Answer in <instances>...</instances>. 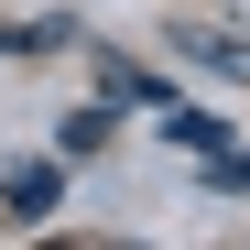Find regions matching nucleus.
Here are the masks:
<instances>
[{
  "label": "nucleus",
  "instance_id": "obj_2",
  "mask_svg": "<svg viewBox=\"0 0 250 250\" xmlns=\"http://www.w3.org/2000/svg\"><path fill=\"white\" fill-rule=\"evenodd\" d=\"M44 207H55V174H44V163H33V174H11V218H44Z\"/></svg>",
  "mask_w": 250,
  "mask_h": 250
},
{
  "label": "nucleus",
  "instance_id": "obj_1",
  "mask_svg": "<svg viewBox=\"0 0 250 250\" xmlns=\"http://www.w3.org/2000/svg\"><path fill=\"white\" fill-rule=\"evenodd\" d=\"M185 55H196V65H229V76H250V44H229V33H185Z\"/></svg>",
  "mask_w": 250,
  "mask_h": 250
}]
</instances>
